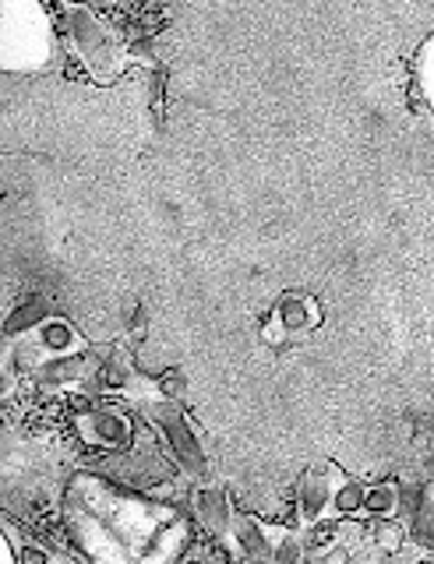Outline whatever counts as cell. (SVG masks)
Segmentation results:
<instances>
[{
	"label": "cell",
	"instance_id": "6da1fadb",
	"mask_svg": "<svg viewBox=\"0 0 434 564\" xmlns=\"http://www.w3.org/2000/svg\"><path fill=\"white\" fill-rule=\"evenodd\" d=\"M67 529L93 564H177L187 522L166 505L82 476L67 494Z\"/></svg>",
	"mask_w": 434,
	"mask_h": 564
},
{
	"label": "cell",
	"instance_id": "7a4b0ae2",
	"mask_svg": "<svg viewBox=\"0 0 434 564\" xmlns=\"http://www.w3.org/2000/svg\"><path fill=\"white\" fill-rule=\"evenodd\" d=\"M142 413H145V420L152 423V427L163 434L173 458H177V466L187 476H195V480H205V476H208V455L202 448L198 434L191 431V423H187L181 405L170 402V399H152V402L142 405Z\"/></svg>",
	"mask_w": 434,
	"mask_h": 564
},
{
	"label": "cell",
	"instance_id": "ba28073f",
	"mask_svg": "<svg viewBox=\"0 0 434 564\" xmlns=\"http://www.w3.org/2000/svg\"><path fill=\"white\" fill-rule=\"evenodd\" d=\"M82 437L89 441L96 448H107V452H120L131 445V423L128 416H120L117 410H89L82 420Z\"/></svg>",
	"mask_w": 434,
	"mask_h": 564
},
{
	"label": "cell",
	"instance_id": "2e32d148",
	"mask_svg": "<svg viewBox=\"0 0 434 564\" xmlns=\"http://www.w3.org/2000/svg\"><path fill=\"white\" fill-rule=\"evenodd\" d=\"M160 388H163V395H166V392L177 395L181 388H184V378H177V375H173V378H163V381H160Z\"/></svg>",
	"mask_w": 434,
	"mask_h": 564
},
{
	"label": "cell",
	"instance_id": "52a82bcc",
	"mask_svg": "<svg viewBox=\"0 0 434 564\" xmlns=\"http://www.w3.org/2000/svg\"><path fill=\"white\" fill-rule=\"evenodd\" d=\"M286 533V529H283ZM283 533H272L269 525H262L248 511H237L230 536L237 543V554L245 557L248 564H275V554H280V540Z\"/></svg>",
	"mask_w": 434,
	"mask_h": 564
},
{
	"label": "cell",
	"instance_id": "277c9868",
	"mask_svg": "<svg viewBox=\"0 0 434 564\" xmlns=\"http://www.w3.org/2000/svg\"><path fill=\"white\" fill-rule=\"evenodd\" d=\"M82 346V335L64 322V317H46V322L32 332L29 346H22L19 352V364L25 370H36L40 364L54 360V357H67V352H78Z\"/></svg>",
	"mask_w": 434,
	"mask_h": 564
},
{
	"label": "cell",
	"instance_id": "8fae6325",
	"mask_svg": "<svg viewBox=\"0 0 434 564\" xmlns=\"http://www.w3.org/2000/svg\"><path fill=\"white\" fill-rule=\"evenodd\" d=\"M96 381H99L102 392H120V388H128V381H131L128 352L124 349H110L96 367Z\"/></svg>",
	"mask_w": 434,
	"mask_h": 564
},
{
	"label": "cell",
	"instance_id": "8992f818",
	"mask_svg": "<svg viewBox=\"0 0 434 564\" xmlns=\"http://www.w3.org/2000/svg\"><path fill=\"white\" fill-rule=\"evenodd\" d=\"M191 511H195V522L205 529L208 536H216V540L230 536L237 508L230 505V494L219 484H202V487L191 490Z\"/></svg>",
	"mask_w": 434,
	"mask_h": 564
},
{
	"label": "cell",
	"instance_id": "5bb4252c",
	"mask_svg": "<svg viewBox=\"0 0 434 564\" xmlns=\"http://www.w3.org/2000/svg\"><path fill=\"white\" fill-rule=\"evenodd\" d=\"M410 536L416 546H434V484H424V501L410 519Z\"/></svg>",
	"mask_w": 434,
	"mask_h": 564
},
{
	"label": "cell",
	"instance_id": "3957f363",
	"mask_svg": "<svg viewBox=\"0 0 434 564\" xmlns=\"http://www.w3.org/2000/svg\"><path fill=\"white\" fill-rule=\"evenodd\" d=\"M67 32H72V43L78 50L82 64L93 70V78L110 82L120 70V50L113 43V35L102 29L99 18L89 8H67Z\"/></svg>",
	"mask_w": 434,
	"mask_h": 564
},
{
	"label": "cell",
	"instance_id": "7c38bea8",
	"mask_svg": "<svg viewBox=\"0 0 434 564\" xmlns=\"http://www.w3.org/2000/svg\"><path fill=\"white\" fill-rule=\"evenodd\" d=\"M399 511V484H371L368 494H364V516L371 519H392Z\"/></svg>",
	"mask_w": 434,
	"mask_h": 564
},
{
	"label": "cell",
	"instance_id": "9c48e42d",
	"mask_svg": "<svg viewBox=\"0 0 434 564\" xmlns=\"http://www.w3.org/2000/svg\"><path fill=\"white\" fill-rule=\"evenodd\" d=\"M315 322H318L315 300H307V296L290 293L280 300V307H275V325H280L283 335H301L307 328H315Z\"/></svg>",
	"mask_w": 434,
	"mask_h": 564
},
{
	"label": "cell",
	"instance_id": "9a60e30c",
	"mask_svg": "<svg viewBox=\"0 0 434 564\" xmlns=\"http://www.w3.org/2000/svg\"><path fill=\"white\" fill-rule=\"evenodd\" d=\"M22 564H46V554L36 546H22Z\"/></svg>",
	"mask_w": 434,
	"mask_h": 564
},
{
	"label": "cell",
	"instance_id": "5b68a950",
	"mask_svg": "<svg viewBox=\"0 0 434 564\" xmlns=\"http://www.w3.org/2000/svg\"><path fill=\"white\" fill-rule=\"evenodd\" d=\"M339 480H343V473L336 466H315V469H307L301 476V484H297V516H301L304 525H318V522L328 519Z\"/></svg>",
	"mask_w": 434,
	"mask_h": 564
},
{
	"label": "cell",
	"instance_id": "e0dca14e",
	"mask_svg": "<svg viewBox=\"0 0 434 564\" xmlns=\"http://www.w3.org/2000/svg\"><path fill=\"white\" fill-rule=\"evenodd\" d=\"M424 82H427V93H434V75H424Z\"/></svg>",
	"mask_w": 434,
	"mask_h": 564
},
{
	"label": "cell",
	"instance_id": "4fadbf2b",
	"mask_svg": "<svg viewBox=\"0 0 434 564\" xmlns=\"http://www.w3.org/2000/svg\"><path fill=\"white\" fill-rule=\"evenodd\" d=\"M364 494H368V487H364L360 480H350V476H343L339 487H336V498H333L336 519H357L360 511H364Z\"/></svg>",
	"mask_w": 434,
	"mask_h": 564
},
{
	"label": "cell",
	"instance_id": "30bf717a",
	"mask_svg": "<svg viewBox=\"0 0 434 564\" xmlns=\"http://www.w3.org/2000/svg\"><path fill=\"white\" fill-rule=\"evenodd\" d=\"M46 317H50L46 300H40V296H29V300H22V304L8 314L4 332H8V335H29V332H36V328L46 322Z\"/></svg>",
	"mask_w": 434,
	"mask_h": 564
}]
</instances>
